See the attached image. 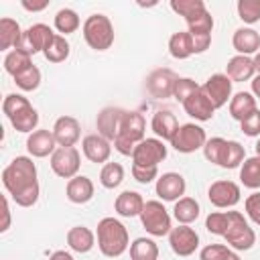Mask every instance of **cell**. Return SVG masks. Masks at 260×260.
Masks as SVG:
<instances>
[{"mask_svg":"<svg viewBox=\"0 0 260 260\" xmlns=\"http://www.w3.org/2000/svg\"><path fill=\"white\" fill-rule=\"evenodd\" d=\"M49 260H75L69 252H65V250H55L51 256H49Z\"/></svg>","mask_w":260,"mask_h":260,"instance_id":"cell-54","label":"cell"},{"mask_svg":"<svg viewBox=\"0 0 260 260\" xmlns=\"http://www.w3.org/2000/svg\"><path fill=\"white\" fill-rule=\"evenodd\" d=\"M167 158V146L165 140L160 138H144L142 142L136 144L132 152V165L138 167H158Z\"/></svg>","mask_w":260,"mask_h":260,"instance_id":"cell-9","label":"cell"},{"mask_svg":"<svg viewBox=\"0 0 260 260\" xmlns=\"http://www.w3.org/2000/svg\"><path fill=\"white\" fill-rule=\"evenodd\" d=\"M69 51H71V47H69L67 39L63 35H55L53 41L49 43V47L43 51V55L49 63H63L69 57Z\"/></svg>","mask_w":260,"mask_h":260,"instance_id":"cell-35","label":"cell"},{"mask_svg":"<svg viewBox=\"0 0 260 260\" xmlns=\"http://www.w3.org/2000/svg\"><path fill=\"white\" fill-rule=\"evenodd\" d=\"M252 95L254 98H260V75L252 77Z\"/></svg>","mask_w":260,"mask_h":260,"instance_id":"cell-55","label":"cell"},{"mask_svg":"<svg viewBox=\"0 0 260 260\" xmlns=\"http://www.w3.org/2000/svg\"><path fill=\"white\" fill-rule=\"evenodd\" d=\"M98 248L108 258H118L130 248L126 225L116 217H104L98 223Z\"/></svg>","mask_w":260,"mask_h":260,"instance_id":"cell-2","label":"cell"},{"mask_svg":"<svg viewBox=\"0 0 260 260\" xmlns=\"http://www.w3.org/2000/svg\"><path fill=\"white\" fill-rule=\"evenodd\" d=\"M130 260H158V246L152 238H136L130 244Z\"/></svg>","mask_w":260,"mask_h":260,"instance_id":"cell-32","label":"cell"},{"mask_svg":"<svg viewBox=\"0 0 260 260\" xmlns=\"http://www.w3.org/2000/svg\"><path fill=\"white\" fill-rule=\"evenodd\" d=\"M240 181L248 189H260V156H250L242 162Z\"/></svg>","mask_w":260,"mask_h":260,"instance_id":"cell-34","label":"cell"},{"mask_svg":"<svg viewBox=\"0 0 260 260\" xmlns=\"http://www.w3.org/2000/svg\"><path fill=\"white\" fill-rule=\"evenodd\" d=\"M14 83L16 87H20L22 91H35L41 85V69L37 65L26 67L24 71H20L18 75H14Z\"/></svg>","mask_w":260,"mask_h":260,"instance_id":"cell-41","label":"cell"},{"mask_svg":"<svg viewBox=\"0 0 260 260\" xmlns=\"http://www.w3.org/2000/svg\"><path fill=\"white\" fill-rule=\"evenodd\" d=\"M183 108H185V112H187L191 118H195V120H199V122H207V120H211L213 114H215L213 104L209 102V98L203 93L201 87H199L195 93H191V95L183 102Z\"/></svg>","mask_w":260,"mask_h":260,"instance_id":"cell-20","label":"cell"},{"mask_svg":"<svg viewBox=\"0 0 260 260\" xmlns=\"http://www.w3.org/2000/svg\"><path fill=\"white\" fill-rule=\"evenodd\" d=\"M254 67H256V73L260 75V51L254 55Z\"/></svg>","mask_w":260,"mask_h":260,"instance_id":"cell-56","label":"cell"},{"mask_svg":"<svg viewBox=\"0 0 260 260\" xmlns=\"http://www.w3.org/2000/svg\"><path fill=\"white\" fill-rule=\"evenodd\" d=\"M254 73H256L254 59L252 57H246V55H236L225 65V75L232 81H248V79L254 77Z\"/></svg>","mask_w":260,"mask_h":260,"instance_id":"cell-25","label":"cell"},{"mask_svg":"<svg viewBox=\"0 0 260 260\" xmlns=\"http://www.w3.org/2000/svg\"><path fill=\"white\" fill-rule=\"evenodd\" d=\"M10 124H12V128L16 132H28V134H32L37 130V126H39V112L32 106H28L26 110H22L14 118H10Z\"/></svg>","mask_w":260,"mask_h":260,"instance_id":"cell-38","label":"cell"},{"mask_svg":"<svg viewBox=\"0 0 260 260\" xmlns=\"http://www.w3.org/2000/svg\"><path fill=\"white\" fill-rule=\"evenodd\" d=\"M150 128H152V132L156 134V138L171 142V138H173L175 132L179 130V122H177V118H175L173 112H169V110H158V112H154V116H152V120H150Z\"/></svg>","mask_w":260,"mask_h":260,"instance_id":"cell-24","label":"cell"},{"mask_svg":"<svg viewBox=\"0 0 260 260\" xmlns=\"http://www.w3.org/2000/svg\"><path fill=\"white\" fill-rule=\"evenodd\" d=\"M140 221H142V228L154 236V238H162V236H169L173 225H171V215L169 211L165 209V205L156 199H150L144 203V209L140 213Z\"/></svg>","mask_w":260,"mask_h":260,"instance_id":"cell-5","label":"cell"},{"mask_svg":"<svg viewBox=\"0 0 260 260\" xmlns=\"http://www.w3.org/2000/svg\"><path fill=\"white\" fill-rule=\"evenodd\" d=\"M236 217V211H211L207 217H205V228L209 234H215V236H225V232L230 230L232 221Z\"/></svg>","mask_w":260,"mask_h":260,"instance_id":"cell-33","label":"cell"},{"mask_svg":"<svg viewBox=\"0 0 260 260\" xmlns=\"http://www.w3.org/2000/svg\"><path fill=\"white\" fill-rule=\"evenodd\" d=\"M232 45L238 51V55H246V57L256 55L260 51V32L250 26H242L234 32Z\"/></svg>","mask_w":260,"mask_h":260,"instance_id":"cell-23","label":"cell"},{"mask_svg":"<svg viewBox=\"0 0 260 260\" xmlns=\"http://www.w3.org/2000/svg\"><path fill=\"white\" fill-rule=\"evenodd\" d=\"M169 244H171V250L177 256H191L199 248V234L193 228L179 223L177 228L171 230Z\"/></svg>","mask_w":260,"mask_h":260,"instance_id":"cell-13","label":"cell"},{"mask_svg":"<svg viewBox=\"0 0 260 260\" xmlns=\"http://www.w3.org/2000/svg\"><path fill=\"white\" fill-rule=\"evenodd\" d=\"M26 150L30 156L35 158H45L49 154H53L57 150V140L53 136V130H35L32 134H28L26 138Z\"/></svg>","mask_w":260,"mask_h":260,"instance_id":"cell-18","label":"cell"},{"mask_svg":"<svg viewBox=\"0 0 260 260\" xmlns=\"http://www.w3.org/2000/svg\"><path fill=\"white\" fill-rule=\"evenodd\" d=\"M79 167H81V154H79V150L75 146H67V148L59 146L51 154V169L61 179H73V177H77Z\"/></svg>","mask_w":260,"mask_h":260,"instance_id":"cell-10","label":"cell"},{"mask_svg":"<svg viewBox=\"0 0 260 260\" xmlns=\"http://www.w3.org/2000/svg\"><path fill=\"white\" fill-rule=\"evenodd\" d=\"M55 28L65 37V35H71V32H75L77 28H79V24H81V20H79V16H77V12L73 10V8H61L57 14H55Z\"/></svg>","mask_w":260,"mask_h":260,"instance_id":"cell-36","label":"cell"},{"mask_svg":"<svg viewBox=\"0 0 260 260\" xmlns=\"http://www.w3.org/2000/svg\"><path fill=\"white\" fill-rule=\"evenodd\" d=\"M244 160H246V150H244V146H242L238 140H228L217 167H221V169H236V167H242Z\"/></svg>","mask_w":260,"mask_h":260,"instance_id":"cell-31","label":"cell"},{"mask_svg":"<svg viewBox=\"0 0 260 260\" xmlns=\"http://www.w3.org/2000/svg\"><path fill=\"white\" fill-rule=\"evenodd\" d=\"M144 199H142V195L138 193V191H122L118 197H116V201H114V209H116V213L118 215H122V217H140V213H142V209H144Z\"/></svg>","mask_w":260,"mask_h":260,"instance_id":"cell-22","label":"cell"},{"mask_svg":"<svg viewBox=\"0 0 260 260\" xmlns=\"http://www.w3.org/2000/svg\"><path fill=\"white\" fill-rule=\"evenodd\" d=\"M53 136L57 140V146H75V142L81 138L79 122L73 116H61L53 124Z\"/></svg>","mask_w":260,"mask_h":260,"instance_id":"cell-17","label":"cell"},{"mask_svg":"<svg viewBox=\"0 0 260 260\" xmlns=\"http://www.w3.org/2000/svg\"><path fill=\"white\" fill-rule=\"evenodd\" d=\"M124 181V167L120 162H106L100 171V183L106 189H116Z\"/></svg>","mask_w":260,"mask_h":260,"instance_id":"cell-40","label":"cell"},{"mask_svg":"<svg viewBox=\"0 0 260 260\" xmlns=\"http://www.w3.org/2000/svg\"><path fill=\"white\" fill-rule=\"evenodd\" d=\"M124 112L122 108H116V106H108L104 108L98 118H95V126H98V134L104 136L106 140L114 142L118 132H120V126H122V118H124Z\"/></svg>","mask_w":260,"mask_h":260,"instance_id":"cell-14","label":"cell"},{"mask_svg":"<svg viewBox=\"0 0 260 260\" xmlns=\"http://www.w3.org/2000/svg\"><path fill=\"white\" fill-rule=\"evenodd\" d=\"M22 28L20 24L14 20V18H0V49L2 51H8V49H16V45L20 43V37H22Z\"/></svg>","mask_w":260,"mask_h":260,"instance_id":"cell-28","label":"cell"},{"mask_svg":"<svg viewBox=\"0 0 260 260\" xmlns=\"http://www.w3.org/2000/svg\"><path fill=\"white\" fill-rule=\"evenodd\" d=\"M32 61H30V55H26L24 51H18V49H12L6 53L4 57V71L8 75H18L20 71H24L26 67H30Z\"/></svg>","mask_w":260,"mask_h":260,"instance_id":"cell-37","label":"cell"},{"mask_svg":"<svg viewBox=\"0 0 260 260\" xmlns=\"http://www.w3.org/2000/svg\"><path fill=\"white\" fill-rule=\"evenodd\" d=\"M238 16L246 24H254L260 20V0H238Z\"/></svg>","mask_w":260,"mask_h":260,"instance_id":"cell-42","label":"cell"},{"mask_svg":"<svg viewBox=\"0 0 260 260\" xmlns=\"http://www.w3.org/2000/svg\"><path fill=\"white\" fill-rule=\"evenodd\" d=\"M244 209H246L248 217H250L256 225H260V191H256V193H252V195L246 197Z\"/></svg>","mask_w":260,"mask_h":260,"instance_id":"cell-49","label":"cell"},{"mask_svg":"<svg viewBox=\"0 0 260 260\" xmlns=\"http://www.w3.org/2000/svg\"><path fill=\"white\" fill-rule=\"evenodd\" d=\"M177 75L171 69H156L146 77V89L150 95L162 100V98H171L175 83H177Z\"/></svg>","mask_w":260,"mask_h":260,"instance_id":"cell-16","label":"cell"},{"mask_svg":"<svg viewBox=\"0 0 260 260\" xmlns=\"http://www.w3.org/2000/svg\"><path fill=\"white\" fill-rule=\"evenodd\" d=\"M256 156H260V138H258V142H256Z\"/></svg>","mask_w":260,"mask_h":260,"instance_id":"cell-58","label":"cell"},{"mask_svg":"<svg viewBox=\"0 0 260 260\" xmlns=\"http://www.w3.org/2000/svg\"><path fill=\"white\" fill-rule=\"evenodd\" d=\"M171 8L181 14L183 18H189L193 14H197L199 10L205 8V2L203 0H171Z\"/></svg>","mask_w":260,"mask_h":260,"instance_id":"cell-44","label":"cell"},{"mask_svg":"<svg viewBox=\"0 0 260 260\" xmlns=\"http://www.w3.org/2000/svg\"><path fill=\"white\" fill-rule=\"evenodd\" d=\"M199 211H201L199 201L193 199V197H181L179 201H175V207H173L175 219H177L179 223H183V225L193 223V221L199 217Z\"/></svg>","mask_w":260,"mask_h":260,"instance_id":"cell-29","label":"cell"},{"mask_svg":"<svg viewBox=\"0 0 260 260\" xmlns=\"http://www.w3.org/2000/svg\"><path fill=\"white\" fill-rule=\"evenodd\" d=\"M185 189H187L185 177L179 173H162L156 179V187H154L156 195L162 201H179L185 195Z\"/></svg>","mask_w":260,"mask_h":260,"instance_id":"cell-15","label":"cell"},{"mask_svg":"<svg viewBox=\"0 0 260 260\" xmlns=\"http://www.w3.org/2000/svg\"><path fill=\"white\" fill-rule=\"evenodd\" d=\"M185 22H187L191 35H211V30H213V16L209 14L207 8H203L197 14L185 18Z\"/></svg>","mask_w":260,"mask_h":260,"instance_id":"cell-39","label":"cell"},{"mask_svg":"<svg viewBox=\"0 0 260 260\" xmlns=\"http://www.w3.org/2000/svg\"><path fill=\"white\" fill-rule=\"evenodd\" d=\"M93 183L89 177L85 175H77L73 179L67 181V187H65V195L71 203H77V205H83L87 201H91L93 197Z\"/></svg>","mask_w":260,"mask_h":260,"instance_id":"cell-21","label":"cell"},{"mask_svg":"<svg viewBox=\"0 0 260 260\" xmlns=\"http://www.w3.org/2000/svg\"><path fill=\"white\" fill-rule=\"evenodd\" d=\"M225 260H240V256H238V254H236V252H232V254H230V256H228V258H225Z\"/></svg>","mask_w":260,"mask_h":260,"instance_id":"cell-57","label":"cell"},{"mask_svg":"<svg viewBox=\"0 0 260 260\" xmlns=\"http://www.w3.org/2000/svg\"><path fill=\"white\" fill-rule=\"evenodd\" d=\"M20 4H22V8H24V10H28V12H41V10H45V8L49 6V0H41V2H30V0H22Z\"/></svg>","mask_w":260,"mask_h":260,"instance_id":"cell-52","label":"cell"},{"mask_svg":"<svg viewBox=\"0 0 260 260\" xmlns=\"http://www.w3.org/2000/svg\"><path fill=\"white\" fill-rule=\"evenodd\" d=\"M55 35H57V32H53V28L47 26V24H43V22L30 24V26L22 32L20 43L16 45V49H18V51H24L26 55L32 57L35 53H43V51L49 47V43L53 41Z\"/></svg>","mask_w":260,"mask_h":260,"instance_id":"cell-7","label":"cell"},{"mask_svg":"<svg viewBox=\"0 0 260 260\" xmlns=\"http://www.w3.org/2000/svg\"><path fill=\"white\" fill-rule=\"evenodd\" d=\"M169 53L171 57L175 59H187L193 53V39H191V32L189 30H179V32H173L171 39H169Z\"/></svg>","mask_w":260,"mask_h":260,"instance_id":"cell-30","label":"cell"},{"mask_svg":"<svg viewBox=\"0 0 260 260\" xmlns=\"http://www.w3.org/2000/svg\"><path fill=\"white\" fill-rule=\"evenodd\" d=\"M83 39L93 51H108L114 45V24L106 14H91L83 22Z\"/></svg>","mask_w":260,"mask_h":260,"instance_id":"cell-4","label":"cell"},{"mask_svg":"<svg viewBox=\"0 0 260 260\" xmlns=\"http://www.w3.org/2000/svg\"><path fill=\"white\" fill-rule=\"evenodd\" d=\"M2 213H4V221L0 225V232H6L10 228V205H8V197H2Z\"/></svg>","mask_w":260,"mask_h":260,"instance_id":"cell-53","label":"cell"},{"mask_svg":"<svg viewBox=\"0 0 260 260\" xmlns=\"http://www.w3.org/2000/svg\"><path fill=\"white\" fill-rule=\"evenodd\" d=\"M201 85L199 83H195L191 77H179L177 79V83H175V89H173V98L177 100V102H185L191 93H195L197 89H199Z\"/></svg>","mask_w":260,"mask_h":260,"instance_id":"cell-46","label":"cell"},{"mask_svg":"<svg viewBox=\"0 0 260 260\" xmlns=\"http://www.w3.org/2000/svg\"><path fill=\"white\" fill-rule=\"evenodd\" d=\"M2 183L12 197V201L20 207H32L39 201L41 187L37 181V165L30 156H16L2 171Z\"/></svg>","mask_w":260,"mask_h":260,"instance_id":"cell-1","label":"cell"},{"mask_svg":"<svg viewBox=\"0 0 260 260\" xmlns=\"http://www.w3.org/2000/svg\"><path fill=\"white\" fill-rule=\"evenodd\" d=\"M81 150L89 162H108L112 154V144L100 134H87L81 140Z\"/></svg>","mask_w":260,"mask_h":260,"instance_id":"cell-19","label":"cell"},{"mask_svg":"<svg viewBox=\"0 0 260 260\" xmlns=\"http://www.w3.org/2000/svg\"><path fill=\"white\" fill-rule=\"evenodd\" d=\"M223 240H225V244L230 248H234L238 252H246L256 244V234L250 228V223L246 221V217L240 211H236V217H234L230 230L225 232Z\"/></svg>","mask_w":260,"mask_h":260,"instance_id":"cell-8","label":"cell"},{"mask_svg":"<svg viewBox=\"0 0 260 260\" xmlns=\"http://www.w3.org/2000/svg\"><path fill=\"white\" fill-rule=\"evenodd\" d=\"M207 142V136H205V130L193 122L189 124H181L179 130L175 132V136L171 138V146L177 150V152H183V154H191L199 148H203Z\"/></svg>","mask_w":260,"mask_h":260,"instance_id":"cell-6","label":"cell"},{"mask_svg":"<svg viewBox=\"0 0 260 260\" xmlns=\"http://www.w3.org/2000/svg\"><path fill=\"white\" fill-rule=\"evenodd\" d=\"M256 108V98L250 91H238L232 100H230V116L238 122L246 120L250 114H254Z\"/></svg>","mask_w":260,"mask_h":260,"instance_id":"cell-27","label":"cell"},{"mask_svg":"<svg viewBox=\"0 0 260 260\" xmlns=\"http://www.w3.org/2000/svg\"><path fill=\"white\" fill-rule=\"evenodd\" d=\"M234 250L225 244H209L199 252V260H225Z\"/></svg>","mask_w":260,"mask_h":260,"instance_id":"cell-47","label":"cell"},{"mask_svg":"<svg viewBox=\"0 0 260 260\" xmlns=\"http://www.w3.org/2000/svg\"><path fill=\"white\" fill-rule=\"evenodd\" d=\"M207 197H209L211 205H215L219 209H228V207L238 205V201L242 197V191H240L238 183L228 181V179H219V181H213L209 185Z\"/></svg>","mask_w":260,"mask_h":260,"instance_id":"cell-11","label":"cell"},{"mask_svg":"<svg viewBox=\"0 0 260 260\" xmlns=\"http://www.w3.org/2000/svg\"><path fill=\"white\" fill-rule=\"evenodd\" d=\"M67 246L77 254H87L95 246V234L85 225H75L67 232Z\"/></svg>","mask_w":260,"mask_h":260,"instance_id":"cell-26","label":"cell"},{"mask_svg":"<svg viewBox=\"0 0 260 260\" xmlns=\"http://www.w3.org/2000/svg\"><path fill=\"white\" fill-rule=\"evenodd\" d=\"M30 106V102L24 98V95H20V93H8L6 98H4V102H2V112L6 114V118L10 120V118H14L16 114H20L22 110H26Z\"/></svg>","mask_w":260,"mask_h":260,"instance_id":"cell-43","label":"cell"},{"mask_svg":"<svg viewBox=\"0 0 260 260\" xmlns=\"http://www.w3.org/2000/svg\"><path fill=\"white\" fill-rule=\"evenodd\" d=\"M225 138H221V136H213V138H209L207 142H205V146H203V154H205V158L209 160V162H213V165H219V158H221V152H223V148H225Z\"/></svg>","mask_w":260,"mask_h":260,"instance_id":"cell-45","label":"cell"},{"mask_svg":"<svg viewBox=\"0 0 260 260\" xmlns=\"http://www.w3.org/2000/svg\"><path fill=\"white\" fill-rule=\"evenodd\" d=\"M144 130H146L144 116L136 110H126L124 118H122L120 132L114 140V148L124 156H132L136 144L144 140Z\"/></svg>","mask_w":260,"mask_h":260,"instance_id":"cell-3","label":"cell"},{"mask_svg":"<svg viewBox=\"0 0 260 260\" xmlns=\"http://www.w3.org/2000/svg\"><path fill=\"white\" fill-rule=\"evenodd\" d=\"M132 177L138 183L148 185L154 179H158V167H138V165H132Z\"/></svg>","mask_w":260,"mask_h":260,"instance_id":"cell-48","label":"cell"},{"mask_svg":"<svg viewBox=\"0 0 260 260\" xmlns=\"http://www.w3.org/2000/svg\"><path fill=\"white\" fill-rule=\"evenodd\" d=\"M193 39V53H205L211 45V35H191Z\"/></svg>","mask_w":260,"mask_h":260,"instance_id":"cell-51","label":"cell"},{"mask_svg":"<svg viewBox=\"0 0 260 260\" xmlns=\"http://www.w3.org/2000/svg\"><path fill=\"white\" fill-rule=\"evenodd\" d=\"M240 128L246 136H260V110H256L254 114H250L246 120L240 122Z\"/></svg>","mask_w":260,"mask_h":260,"instance_id":"cell-50","label":"cell"},{"mask_svg":"<svg viewBox=\"0 0 260 260\" xmlns=\"http://www.w3.org/2000/svg\"><path fill=\"white\" fill-rule=\"evenodd\" d=\"M232 79L225 75V73H213L203 85V93L209 98V102L213 104V108H221L225 106L230 100H232Z\"/></svg>","mask_w":260,"mask_h":260,"instance_id":"cell-12","label":"cell"}]
</instances>
